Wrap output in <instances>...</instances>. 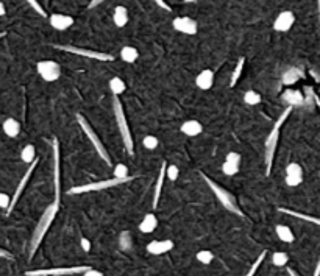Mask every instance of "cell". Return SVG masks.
<instances>
[{
  "label": "cell",
  "instance_id": "7c38bea8",
  "mask_svg": "<svg viewBox=\"0 0 320 276\" xmlns=\"http://www.w3.org/2000/svg\"><path fill=\"white\" fill-rule=\"evenodd\" d=\"M295 22V16L292 11H281L274 21V30L278 33H286L292 28Z\"/></svg>",
  "mask_w": 320,
  "mask_h": 276
},
{
  "label": "cell",
  "instance_id": "6da1fadb",
  "mask_svg": "<svg viewBox=\"0 0 320 276\" xmlns=\"http://www.w3.org/2000/svg\"><path fill=\"white\" fill-rule=\"evenodd\" d=\"M58 208H59V204L58 203H52V204H48L44 214L41 215V219H39L38 225H36V228H35V233L32 236V242H30V258H33L36 250L39 248V245H41L43 239H44V236L47 233V230L50 228V225H52L53 219H55V215L58 212Z\"/></svg>",
  "mask_w": 320,
  "mask_h": 276
},
{
  "label": "cell",
  "instance_id": "8fae6325",
  "mask_svg": "<svg viewBox=\"0 0 320 276\" xmlns=\"http://www.w3.org/2000/svg\"><path fill=\"white\" fill-rule=\"evenodd\" d=\"M36 165H38V159H36L35 162L30 164V167L25 170V173H24V176H22V180L19 181V184H17V187H16V191H14V195H13V198H11V204H9V209L6 211L8 214H11V211L14 209V206H16L17 200L21 198V195H22V192H24V189H25V186H27V183H28V180H30V176H32V173H33V170L36 169Z\"/></svg>",
  "mask_w": 320,
  "mask_h": 276
},
{
  "label": "cell",
  "instance_id": "bcb514c9",
  "mask_svg": "<svg viewBox=\"0 0 320 276\" xmlns=\"http://www.w3.org/2000/svg\"><path fill=\"white\" fill-rule=\"evenodd\" d=\"M82 248H83L85 251H89V250H91V242L83 237V239H82Z\"/></svg>",
  "mask_w": 320,
  "mask_h": 276
},
{
  "label": "cell",
  "instance_id": "681fc988",
  "mask_svg": "<svg viewBox=\"0 0 320 276\" xmlns=\"http://www.w3.org/2000/svg\"><path fill=\"white\" fill-rule=\"evenodd\" d=\"M6 14V9H5V5L0 2V16H5Z\"/></svg>",
  "mask_w": 320,
  "mask_h": 276
},
{
  "label": "cell",
  "instance_id": "ffe728a7",
  "mask_svg": "<svg viewBox=\"0 0 320 276\" xmlns=\"http://www.w3.org/2000/svg\"><path fill=\"white\" fill-rule=\"evenodd\" d=\"M158 226V219H156V215L155 214H147L142 222L139 223V231L144 233V234H150V233H153L155 228Z\"/></svg>",
  "mask_w": 320,
  "mask_h": 276
},
{
  "label": "cell",
  "instance_id": "d4e9b609",
  "mask_svg": "<svg viewBox=\"0 0 320 276\" xmlns=\"http://www.w3.org/2000/svg\"><path fill=\"white\" fill-rule=\"evenodd\" d=\"M275 233L279 237V240H283L286 243H292L295 240V236H294L292 230L289 228V226H286V225H276Z\"/></svg>",
  "mask_w": 320,
  "mask_h": 276
},
{
  "label": "cell",
  "instance_id": "277c9868",
  "mask_svg": "<svg viewBox=\"0 0 320 276\" xmlns=\"http://www.w3.org/2000/svg\"><path fill=\"white\" fill-rule=\"evenodd\" d=\"M203 176V180L206 181V184L209 186V189L213 191V194L217 197V200L221 201L222 204H224V208H227L229 212H233V214H236V215H239V217H242L244 214H242V211L237 208V203H236V200L233 198L231 195H229L224 187H221L219 186L216 181H213L211 178H208L206 175H202Z\"/></svg>",
  "mask_w": 320,
  "mask_h": 276
},
{
  "label": "cell",
  "instance_id": "8d00e7d4",
  "mask_svg": "<svg viewBox=\"0 0 320 276\" xmlns=\"http://www.w3.org/2000/svg\"><path fill=\"white\" fill-rule=\"evenodd\" d=\"M128 175V169H127V165L124 164H117L116 165V169H114V178H127Z\"/></svg>",
  "mask_w": 320,
  "mask_h": 276
},
{
  "label": "cell",
  "instance_id": "b9f144b4",
  "mask_svg": "<svg viewBox=\"0 0 320 276\" xmlns=\"http://www.w3.org/2000/svg\"><path fill=\"white\" fill-rule=\"evenodd\" d=\"M225 161H228V162H233V164H241V155L239 153H228L227 155V158H225Z\"/></svg>",
  "mask_w": 320,
  "mask_h": 276
},
{
  "label": "cell",
  "instance_id": "cb8c5ba5",
  "mask_svg": "<svg viewBox=\"0 0 320 276\" xmlns=\"http://www.w3.org/2000/svg\"><path fill=\"white\" fill-rule=\"evenodd\" d=\"M137 58H139V52H137V48L133 45H125L121 50V60L124 63L133 64V63H136Z\"/></svg>",
  "mask_w": 320,
  "mask_h": 276
},
{
  "label": "cell",
  "instance_id": "4316f807",
  "mask_svg": "<svg viewBox=\"0 0 320 276\" xmlns=\"http://www.w3.org/2000/svg\"><path fill=\"white\" fill-rule=\"evenodd\" d=\"M125 89H127V86H125V81L122 80V78L113 77L111 80H109V91H111V94H113L114 97L124 94Z\"/></svg>",
  "mask_w": 320,
  "mask_h": 276
},
{
  "label": "cell",
  "instance_id": "f907efd6",
  "mask_svg": "<svg viewBox=\"0 0 320 276\" xmlns=\"http://www.w3.org/2000/svg\"><path fill=\"white\" fill-rule=\"evenodd\" d=\"M314 103L317 105V108L320 110V97H319L317 94H314Z\"/></svg>",
  "mask_w": 320,
  "mask_h": 276
},
{
  "label": "cell",
  "instance_id": "7402d4cb",
  "mask_svg": "<svg viewBox=\"0 0 320 276\" xmlns=\"http://www.w3.org/2000/svg\"><path fill=\"white\" fill-rule=\"evenodd\" d=\"M113 21L116 24V27L122 28L128 24V9L122 5H119L114 8V13H113Z\"/></svg>",
  "mask_w": 320,
  "mask_h": 276
},
{
  "label": "cell",
  "instance_id": "484cf974",
  "mask_svg": "<svg viewBox=\"0 0 320 276\" xmlns=\"http://www.w3.org/2000/svg\"><path fill=\"white\" fill-rule=\"evenodd\" d=\"M3 131L9 137H16L19 133H21V123H19L16 119H6L3 122Z\"/></svg>",
  "mask_w": 320,
  "mask_h": 276
},
{
  "label": "cell",
  "instance_id": "1f68e13d",
  "mask_svg": "<svg viewBox=\"0 0 320 276\" xmlns=\"http://www.w3.org/2000/svg\"><path fill=\"white\" fill-rule=\"evenodd\" d=\"M213 259H214V254H213L211 251H208V250H202V251L197 253V261H198L200 264L208 265V264L213 262Z\"/></svg>",
  "mask_w": 320,
  "mask_h": 276
},
{
  "label": "cell",
  "instance_id": "ac0fdd59",
  "mask_svg": "<svg viewBox=\"0 0 320 276\" xmlns=\"http://www.w3.org/2000/svg\"><path fill=\"white\" fill-rule=\"evenodd\" d=\"M283 100L289 105V106H302L305 105V95L300 91H292L287 89L283 94Z\"/></svg>",
  "mask_w": 320,
  "mask_h": 276
},
{
  "label": "cell",
  "instance_id": "9a60e30c",
  "mask_svg": "<svg viewBox=\"0 0 320 276\" xmlns=\"http://www.w3.org/2000/svg\"><path fill=\"white\" fill-rule=\"evenodd\" d=\"M48 22L55 30L58 32H64L67 28H71L74 25V17L67 16V14H52L48 17Z\"/></svg>",
  "mask_w": 320,
  "mask_h": 276
},
{
  "label": "cell",
  "instance_id": "d6986e66",
  "mask_svg": "<svg viewBox=\"0 0 320 276\" xmlns=\"http://www.w3.org/2000/svg\"><path fill=\"white\" fill-rule=\"evenodd\" d=\"M203 131V126L198 120H186L183 125H182V133L189 136V137H194V136H198L200 133Z\"/></svg>",
  "mask_w": 320,
  "mask_h": 276
},
{
  "label": "cell",
  "instance_id": "f6af8a7d",
  "mask_svg": "<svg viewBox=\"0 0 320 276\" xmlns=\"http://www.w3.org/2000/svg\"><path fill=\"white\" fill-rule=\"evenodd\" d=\"M0 258H3V259H13V254L3 250V248H0Z\"/></svg>",
  "mask_w": 320,
  "mask_h": 276
},
{
  "label": "cell",
  "instance_id": "db71d44e",
  "mask_svg": "<svg viewBox=\"0 0 320 276\" xmlns=\"http://www.w3.org/2000/svg\"><path fill=\"white\" fill-rule=\"evenodd\" d=\"M5 36H6V33H5V32H0V39L5 38Z\"/></svg>",
  "mask_w": 320,
  "mask_h": 276
},
{
  "label": "cell",
  "instance_id": "83f0119b",
  "mask_svg": "<svg viewBox=\"0 0 320 276\" xmlns=\"http://www.w3.org/2000/svg\"><path fill=\"white\" fill-rule=\"evenodd\" d=\"M279 211L287 214V215H292V217H295V219H300V220H305V222H309V223H314V225L320 226L319 217H313V215H308V214H303V212H297V211H291V209H284V208H281Z\"/></svg>",
  "mask_w": 320,
  "mask_h": 276
},
{
  "label": "cell",
  "instance_id": "11a10c76",
  "mask_svg": "<svg viewBox=\"0 0 320 276\" xmlns=\"http://www.w3.org/2000/svg\"><path fill=\"white\" fill-rule=\"evenodd\" d=\"M194 2H198V0H186V3H194Z\"/></svg>",
  "mask_w": 320,
  "mask_h": 276
},
{
  "label": "cell",
  "instance_id": "3957f363",
  "mask_svg": "<svg viewBox=\"0 0 320 276\" xmlns=\"http://www.w3.org/2000/svg\"><path fill=\"white\" fill-rule=\"evenodd\" d=\"M113 108H114V116H116V120H117V125H119V130H121L124 145H125L127 152L132 155L133 153V137H132V133H130V126L127 123L124 106H122L121 102H119L117 97H114V100H113Z\"/></svg>",
  "mask_w": 320,
  "mask_h": 276
},
{
  "label": "cell",
  "instance_id": "f546056e",
  "mask_svg": "<svg viewBox=\"0 0 320 276\" xmlns=\"http://www.w3.org/2000/svg\"><path fill=\"white\" fill-rule=\"evenodd\" d=\"M289 261V256L284 251H275L272 254V264L276 265V267H284Z\"/></svg>",
  "mask_w": 320,
  "mask_h": 276
},
{
  "label": "cell",
  "instance_id": "4dcf8cb0",
  "mask_svg": "<svg viewBox=\"0 0 320 276\" xmlns=\"http://www.w3.org/2000/svg\"><path fill=\"white\" fill-rule=\"evenodd\" d=\"M244 100H245V103H247V105L255 106V105H259V103H261V95H259L256 91H247V92H245V95H244Z\"/></svg>",
  "mask_w": 320,
  "mask_h": 276
},
{
  "label": "cell",
  "instance_id": "44dd1931",
  "mask_svg": "<svg viewBox=\"0 0 320 276\" xmlns=\"http://www.w3.org/2000/svg\"><path fill=\"white\" fill-rule=\"evenodd\" d=\"M166 170H167V164H166V162H163V164H161V170H159V175H158L156 187H155V195H153V208H156V206H158L159 197H161L163 184H164V178H166Z\"/></svg>",
  "mask_w": 320,
  "mask_h": 276
},
{
  "label": "cell",
  "instance_id": "60d3db41",
  "mask_svg": "<svg viewBox=\"0 0 320 276\" xmlns=\"http://www.w3.org/2000/svg\"><path fill=\"white\" fill-rule=\"evenodd\" d=\"M9 204H11V198L3 194V192H0V208H3V209H9Z\"/></svg>",
  "mask_w": 320,
  "mask_h": 276
},
{
  "label": "cell",
  "instance_id": "5bb4252c",
  "mask_svg": "<svg viewBox=\"0 0 320 276\" xmlns=\"http://www.w3.org/2000/svg\"><path fill=\"white\" fill-rule=\"evenodd\" d=\"M303 181V169L297 162H291L286 167V184L295 187Z\"/></svg>",
  "mask_w": 320,
  "mask_h": 276
},
{
  "label": "cell",
  "instance_id": "f1b7e54d",
  "mask_svg": "<svg viewBox=\"0 0 320 276\" xmlns=\"http://www.w3.org/2000/svg\"><path fill=\"white\" fill-rule=\"evenodd\" d=\"M21 158H22V161L27 162V164H32L35 162L38 158H36V150H35V147L32 144H28L24 147V150L21 153Z\"/></svg>",
  "mask_w": 320,
  "mask_h": 276
},
{
  "label": "cell",
  "instance_id": "8992f818",
  "mask_svg": "<svg viewBox=\"0 0 320 276\" xmlns=\"http://www.w3.org/2000/svg\"><path fill=\"white\" fill-rule=\"evenodd\" d=\"M77 122H78L80 126H82V130H83V133L86 134V137L89 139V142H91V144L94 145V149H95V152L98 153V156L102 158V159H103L108 165H111V159H109V156H108V153H106V150H105V147H103L102 141L98 139V136H97L95 131L92 130V126L88 123V120L85 119V117H83L82 114H77Z\"/></svg>",
  "mask_w": 320,
  "mask_h": 276
},
{
  "label": "cell",
  "instance_id": "ee69618b",
  "mask_svg": "<svg viewBox=\"0 0 320 276\" xmlns=\"http://www.w3.org/2000/svg\"><path fill=\"white\" fill-rule=\"evenodd\" d=\"M153 2H155L158 6H161L163 9H166V11H171V6H169V5L164 2V0H153Z\"/></svg>",
  "mask_w": 320,
  "mask_h": 276
},
{
  "label": "cell",
  "instance_id": "52a82bcc",
  "mask_svg": "<svg viewBox=\"0 0 320 276\" xmlns=\"http://www.w3.org/2000/svg\"><path fill=\"white\" fill-rule=\"evenodd\" d=\"M91 267L86 265H77V267H58V269H41V270H28L25 276H69V275H80L86 273Z\"/></svg>",
  "mask_w": 320,
  "mask_h": 276
},
{
  "label": "cell",
  "instance_id": "9c48e42d",
  "mask_svg": "<svg viewBox=\"0 0 320 276\" xmlns=\"http://www.w3.org/2000/svg\"><path fill=\"white\" fill-rule=\"evenodd\" d=\"M36 71H38L39 77H41L44 81H48V83H53L61 77V66H59L56 61H52V60L39 61L36 64Z\"/></svg>",
  "mask_w": 320,
  "mask_h": 276
},
{
  "label": "cell",
  "instance_id": "e575fe53",
  "mask_svg": "<svg viewBox=\"0 0 320 276\" xmlns=\"http://www.w3.org/2000/svg\"><path fill=\"white\" fill-rule=\"evenodd\" d=\"M222 170H224V173H225V175L233 176V175H236V173L239 172V165H237V164H233V162L225 161V162H224V165H222Z\"/></svg>",
  "mask_w": 320,
  "mask_h": 276
},
{
  "label": "cell",
  "instance_id": "7a4b0ae2",
  "mask_svg": "<svg viewBox=\"0 0 320 276\" xmlns=\"http://www.w3.org/2000/svg\"><path fill=\"white\" fill-rule=\"evenodd\" d=\"M292 113V106H287L286 110L281 113V116L278 117V120L275 122L274 128L271 134L267 136V141H266V173L269 175L272 169V164H274V155L276 150V144H278V137H279V128L284 123V120L289 117V114Z\"/></svg>",
  "mask_w": 320,
  "mask_h": 276
},
{
  "label": "cell",
  "instance_id": "836d02e7",
  "mask_svg": "<svg viewBox=\"0 0 320 276\" xmlns=\"http://www.w3.org/2000/svg\"><path fill=\"white\" fill-rule=\"evenodd\" d=\"M266 256H267V251H263L261 254H259L258 258H256V261L253 262V265H252V267H250V270L247 272V275H245V276H255V273L258 272L259 265L263 264V261H264V258H266Z\"/></svg>",
  "mask_w": 320,
  "mask_h": 276
},
{
  "label": "cell",
  "instance_id": "d590c367",
  "mask_svg": "<svg viewBox=\"0 0 320 276\" xmlns=\"http://www.w3.org/2000/svg\"><path fill=\"white\" fill-rule=\"evenodd\" d=\"M142 145L145 147L147 150H155L156 147L159 145V141H158V137H155V136H147V137H144Z\"/></svg>",
  "mask_w": 320,
  "mask_h": 276
},
{
  "label": "cell",
  "instance_id": "d6a6232c",
  "mask_svg": "<svg viewBox=\"0 0 320 276\" xmlns=\"http://www.w3.org/2000/svg\"><path fill=\"white\" fill-rule=\"evenodd\" d=\"M244 63H245L244 58H239V61H237V64H236V69H234V72H233V75H231V83H229L231 86H234L236 81L239 80V77H241L242 69H244Z\"/></svg>",
  "mask_w": 320,
  "mask_h": 276
},
{
  "label": "cell",
  "instance_id": "4fadbf2b",
  "mask_svg": "<svg viewBox=\"0 0 320 276\" xmlns=\"http://www.w3.org/2000/svg\"><path fill=\"white\" fill-rule=\"evenodd\" d=\"M172 25H174V28H175L177 32L184 33V35H195V33L198 32L197 22L194 21V19L186 17V16H183V17H175L174 22H172Z\"/></svg>",
  "mask_w": 320,
  "mask_h": 276
},
{
  "label": "cell",
  "instance_id": "74e56055",
  "mask_svg": "<svg viewBox=\"0 0 320 276\" xmlns=\"http://www.w3.org/2000/svg\"><path fill=\"white\" fill-rule=\"evenodd\" d=\"M25 2H27V3H28L30 6H32V8L35 9V11H36V13H38L39 16H43V17H47V13L44 11V8H43L41 5H39V2H38V0H25Z\"/></svg>",
  "mask_w": 320,
  "mask_h": 276
},
{
  "label": "cell",
  "instance_id": "5b68a950",
  "mask_svg": "<svg viewBox=\"0 0 320 276\" xmlns=\"http://www.w3.org/2000/svg\"><path fill=\"white\" fill-rule=\"evenodd\" d=\"M135 176H127V178H111V180H103L98 183H89V184H83V186H77L69 189V194H85V192H94V191H105L109 189V187H114L119 184H125L133 181Z\"/></svg>",
  "mask_w": 320,
  "mask_h": 276
},
{
  "label": "cell",
  "instance_id": "e0dca14e",
  "mask_svg": "<svg viewBox=\"0 0 320 276\" xmlns=\"http://www.w3.org/2000/svg\"><path fill=\"white\" fill-rule=\"evenodd\" d=\"M195 84H197L198 89H202V91L211 89L213 84H214V72L209 71V69H205V71H202L197 75Z\"/></svg>",
  "mask_w": 320,
  "mask_h": 276
},
{
  "label": "cell",
  "instance_id": "c3c4849f",
  "mask_svg": "<svg viewBox=\"0 0 320 276\" xmlns=\"http://www.w3.org/2000/svg\"><path fill=\"white\" fill-rule=\"evenodd\" d=\"M313 276H320V258L317 261V265H316V270H314V275Z\"/></svg>",
  "mask_w": 320,
  "mask_h": 276
},
{
  "label": "cell",
  "instance_id": "f5cc1de1",
  "mask_svg": "<svg viewBox=\"0 0 320 276\" xmlns=\"http://www.w3.org/2000/svg\"><path fill=\"white\" fill-rule=\"evenodd\" d=\"M317 5H319V25H320V0H317Z\"/></svg>",
  "mask_w": 320,
  "mask_h": 276
},
{
  "label": "cell",
  "instance_id": "ab89813d",
  "mask_svg": "<svg viewBox=\"0 0 320 276\" xmlns=\"http://www.w3.org/2000/svg\"><path fill=\"white\" fill-rule=\"evenodd\" d=\"M178 173H180V172H178V169H177L175 165H167L166 176H167V178L171 180V181H175V180L178 178Z\"/></svg>",
  "mask_w": 320,
  "mask_h": 276
},
{
  "label": "cell",
  "instance_id": "603a6c76",
  "mask_svg": "<svg viewBox=\"0 0 320 276\" xmlns=\"http://www.w3.org/2000/svg\"><path fill=\"white\" fill-rule=\"evenodd\" d=\"M300 78H303V72L300 71V69H297V67H291V69H287V71L283 74L281 81H283V84L291 86V84L297 83Z\"/></svg>",
  "mask_w": 320,
  "mask_h": 276
},
{
  "label": "cell",
  "instance_id": "7dc6e473",
  "mask_svg": "<svg viewBox=\"0 0 320 276\" xmlns=\"http://www.w3.org/2000/svg\"><path fill=\"white\" fill-rule=\"evenodd\" d=\"M103 2H105V0H92V2H91V3H89V8H91V9H92V8H95V6H98L100 3H103Z\"/></svg>",
  "mask_w": 320,
  "mask_h": 276
},
{
  "label": "cell",
  "instance_id": "f35d334b",
  "mask_svg": "<svg viewBox=\"0 0 320 276\" xmlns=\"http://www.w3.org/2000/svg\"><path fill=\"white\" fill-rule=\"evenodd\" d=\"M121 246H122V250H130V246H132V237H130L128 231H125L121 236Z\"/></svg>",
  "mask_w": 320,
  "mask_h": 276
},
{
  "label": "cell",
  "instance_id": "30bf717a",
  "mask_svg": "<svg viewBox=\"0 0 320 276\" xmlns=\"http://www.w3.org/2000/svg\"><path fill=\"white\" fill-rule=\"evenodd\" d=\"M55 48H58V50H63V52H67V53H74V55H80V56H85V58H91V60H97V61H113L114 60V56L109 55V53L88 50V48L75 47V45H55Z\"/></svg>",
  "mask_w": 320,
  "mask_h": 276
},
{
  "label": "cell",
  "instance_id": "7bdbcfd3",
  "mask_svg": "<svg viewBox=\"0 0 320 276\" xmlns=\"http://www.w3.org/2000/svg\"><path fill=\"white\" fill-rule=\"evenodd\" d=\"M83 276H105L102 272H98V270H94V269H89L86 273H83Z\"/></svg>",
  "mask_w": 320,
  "mask_h": 276
},
{
  "label": "cell",
  "instance_id": "2e32d148",
  "mask_svg": "<svg viewBox=\"0 0 320 276\" xmlns=\"http://www.w3.org/2000/svg\"><path fill=\"white\" fill-rule=\"evenodd\" d=\"M174 248V242L169 240V239H164V240H153L147 245V251L150 254H164L167 251H171Z\"/></svg>",
  "mask_w": 320,
  "mask_h": 276
},
{
  "label": "cell",
  "instance_id": "ba28073f",
  "mask_svg": "<svg viewBox=\"0 0 320 276\" xmlns=\"http://www.w3.org/2000/svg\"><path fill=\"white\" fill-rule=\"evenodd\" d=\"M52 149H53V180H55V203L59 204V198H61V155H59V144L58 139L53 137L52 141Z\"/></svg>",
  "mask_w": 320,
  "mask_h": 276
},
{
  "label": "cell",
  "instance_id": "816d5d0a",
  "mask_svg": "<svg viewBox=\"0 0 320 276\" xmlns=\"http://www.w3.org/2000/svg\"><path fill=\"white\" fill-rule=\"evenodd\" d=\"M287 273H289V276H300L294 269H287Z\"/></svg>",
  "mask_w": 320,
  "mask_h": 276
}]
</instances>
